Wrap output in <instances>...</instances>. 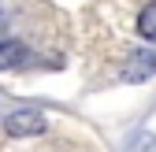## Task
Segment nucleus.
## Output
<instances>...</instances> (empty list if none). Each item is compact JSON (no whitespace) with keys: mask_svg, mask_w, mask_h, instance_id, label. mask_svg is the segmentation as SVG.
Masks as SVG:
<instances>
[{"mask_svg":"<svg viewBox=\"0 0 156 152\" xmlns=\"http://www.w3.org/2000/svg\"><path fill=\"white\" fill-rule=\"evenodd\" d=\"M149 74H156V56L152 52H134L130 63L123 67V78L126 82H145Z\"/></svg>","mask_w":156,"mask_h":152,"instance_id":"f03ea898","label":"nucleus"},{"mask_svg":"<svg viewBox=\"0 0 156 152\" xmlns=\"http://www.w3.org/2000/svg\"><path fill=\"white\" fill-rule=\"evenodd\" d=\"M23 45H19V41H0V71H4V67H15L19 60H23Z\"/></svg>","mask_w":156,"mask_h":152,"instance_id":"20e7f679","label":"nucleus"},{"mask_svg":"<svg viewBox=\"0 0 156 152\" xmlns=\"http://www.w3.org/2000/svg\"><path fill=\"white\" fill-rule=\"evenodd\" d=\"M138 33L149 37V41H156V0L141 8V15H138Z\"/></svg>","mask_w":156,"mask_h":152,"instance_id":"7ed1b4c3","label":"nucleus"},{"mask_svg":"<svg viewBox=\"0 0 156 152\" xmlns=\"http://www.w3.org/2000/svg\"><path fill=\"white\" fill-rule=\"evenodd\" d=\"M4 126L11 137H34V134H45V115L41 111H15V115H8Z\"/></svg>","mask_w":156,"mask_h":152,"instance_id":"f257e3e1","label":"nucleus"}]
</instances>
